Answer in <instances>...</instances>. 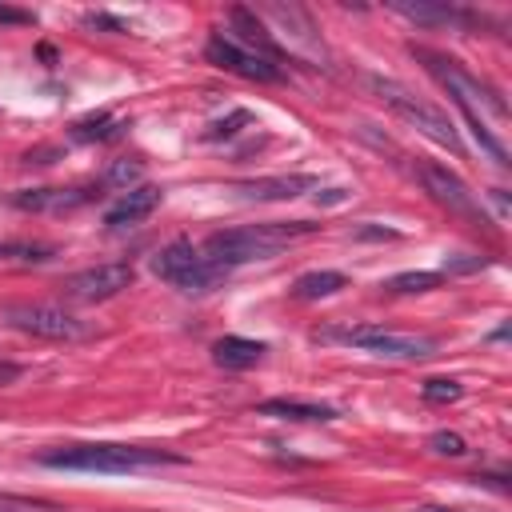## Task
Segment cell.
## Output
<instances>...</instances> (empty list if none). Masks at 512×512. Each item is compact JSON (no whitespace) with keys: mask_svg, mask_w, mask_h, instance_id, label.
Instances as JSON below:
<instances>
[{"mask_svg":"<svg viewBox=\"0 0 512 512\" xmlns=\"http://www.w3.org/2000/svg\"><path fill=\"white\" fill-rule=\"evenodd\" d=\"M248 120H252L248 112H232L228 120H220V124H212V128H208V140H220V136H232V132H236V124H248Z\"/></svg>","mask_w":512,"mask_h":512,"instance_id":"cb8c5ba5","label":"cell"},{"mask_svg":"<svg viewBox=\"0 0 512 512\" xmlns=\"http://www.w3.org/2000/svg\"><path fill=\"white\" fill-rule=\"evenodd\" d=\"M416 512H460V508H444V504H420Z\"/></svg>","mask_w":512,"mask_h":512,"instance_id":"f1b7e54d","label":"cell"},{"mask_svg":"<svg viewBox=\"0 0 512 512\" xmlns=\"http://www.w3.org/2000/svg\"><path fill=\"white\" fill-rule=\"evenodd\" d=\"M132 280H136L132 264H128V260H112V264H92V268H84V272L64 276L60 288H64V296H72V300H80V304H96V300L120 296Z\"/></svg>","mask_w":512,"mask_h":512,"instance_id":"ba28073f","label":"cell"},{"mask_svg":"<svg viewBox=\"0 0 512 512\" xmlns=\"http://www.w3.org/2000/svg\"><path fill=\"white\" fill-rule=\"evenodd\" d=\"M0 20H8V24H32V12H16V8H0Z\"/></svg>","mask_w":512,"mask_h":512,"instance_id":"83f0119b","label":"cell"},{"mask_svg":"<svg viewBox=\"0 0 512 512\" xmlns=\"http://www.w3.org/2000/svg\"><path fill=\"white\" fill-rule=\"evenodd\" d=\"M84 24H92V28H112V32H128L120 20H112V16H104V12H88Z\"/></svg>","mask_w":512,"mask_h":512,"instance_id":"484cf974","label":"cell"},{"mask_svg":"<svg viewBox=\"0 0 512 512\" xmlns=\"http://www.w3.org/2000/svg\"><path fill=\"white\" fill-rule=\"evenodd\" d=\"M124 128V120H116L112 112H96V116H84L72 124V140L88 144V140H116Z\"/></svg>","mask_w":512,"mask_h":512,"instance_id":"ac0fdd59","label":"cell"},{"mask_svg":"<svg viewBox=\"0 0 512 512\" xmlns=\"http://www.w3.org/2000/svg\"><path fill=\"white\" fill-rule=\"evenodd\" d=\"M324 340H344L352 348H364L372 356L384 360H428L436 356V340L432 336H416V332H392L380 324H356V328H324Z\"/></svg>","mask_w":512,"mask_h":512,"instance_id":"277c9868","label":"cell"},{"mask_svg":"<svg viewBox=\"0 0 512 512\" xmlns=\"http://www.w3.org/2000/svg\"><path fill=\"white\" fill-rule=\"evenodd\" d=\"M12 380H20V364L0 360V388H4V384H12Z\"/></svg>","mask_w":512,"mask_h":512,"instance_id":"4316f807","label":"cell"},{"mask_svg":"<svg viewBox=\"0 0 512 512\" xmlns=\"http://www.w3.org/2000/svg\"><path fill=\"white\" fill-rule=\"evenodd\" d=\"M416 172H420V180H424V192H428L436 204H444L452 216L472 220V224H488L484 212H480V204H476V196L468 192V184H464L452 168H444V164H436V160H420Z\"/></svg>","mask_w":512,"mask_h":512,"instance_id":"52a82bcc","label":"cell"},{"mask_svg":"<svg viewBox=\"0 0 512 512\" xmlns=\"http://www.w3.org/2000/svg\"><path fill=\"white\" fill-rule=\"evenodd\" d=\"M392 12H400V16L416 20V24H452V20H464L456 8H444V4H404V0H396Z\"/></svg>","mask_w":512,"mask_h":512,"instance_id":"d6986e66","label":"cell"},{"mask_svg":"<svg viewBox=\"0 0 512 512\" xmlns=\"http://www.w3.org/2000/svg\"><path fill=\"white\" fill-rule=\"evenodd\" d=\"M412 56H416V60H424V68H428V72L448 88V96H452V100H456V108L464 112V120H468L472 136L480 140V148H484L496 164H508V148L488 132V124H484V116H480V112L508 116V108H504L500 92H496L492 84H484L480 76H472L468 68H460L452 56H440V52H428V48H416V44H412Z\"/></svg>","mask_w":512,"mask_h":512,"instance_id":"6da1fadb","label":"cell"},{"mask_svg":"<svg viewBox=\"0 0 512 512\" xmlns=\"http://www.w3.org/2000/svg\"><path fill=\"white\" fill-rule=\"evenodd\" d=\"M260 416H276V420H296V424H328L336 420V408L328 404H308V400H288V396H272L256 404Z\"/></svg>","mask_w":512,"mask_h":512,"instance_id":"9a60e30c","label":"cell"},{"mask_svg":"<svg viewBox=\"0 0 512 512\" xmlns=\"http://www.w3.org/2000/svg\"><path fill=\"white\" fill-rule=\"evenodd\" d=\"M96 196V188H32V192H16L12 196V204L16 208H32V212H40V208H52V212H68V208H80V204H88Z\"/></svg>","mask_w":512,"mask_h":512,"instance_id":"5bb4252c","label":"cell"},{"mask_svg":"<svg viewBox=\"0 0 512 512\" xmlns=\"http://www.w3.org/2000/svg\"><path fill=\"white\" fill-rule=\"evenodd\" d=\"M320 224L312 220H268V224H248V228H228V232H212L204 240V260L216 268H236L248 260H268L280 248H288L292 240L312 236Z\"/></svg>","mask_w":512,"mask_h":512,"instance_id":"7a4b0ae2","label":"cell"},{"mask_svg":"<svg viewBox=\"0 0 512 512\" xmlns=\"http://www.w3.org/2000/svg\"><path fill=\"white\" fill-rule=\"evenodd\" d=\"M316 188V176L304 172H284V176H260V180H240L236 192L248 200H292L300 192Z\"/></svg>","mask_w":512,"mask_h":512,"instance_id":"7c38bea8","label":"cell"},{"mask_svg":"<svg viewBox=\"0 0 512 512\" xmlns=\"http://www.w3.org/2000/svg\"><path fill=\"white\" fill-rule=\"evenodd\" d=\"M140 172H144L140 160H120V164H112V168L104 172V184H124V192H128V184H132Z\"/></svg>","mask_w":512,"mask_h":512,"instance_id":"603a6c76","label":"cell"},{"mask_svg":"<svg viewBox=\"0 0 512 512\" xmlns=\"http://www.w3.org/2000/svg\"><path fill=\"white\" fill-rule=\"evenodd\" d=\"M420 396H424L428 404H452V400L464 396V384H460V380H448V376H432V380H424Z\"/></svg>","mask_w":512,"mask_h":512,"instance_id":"ffe728a7","label":"cell"},{"mask_svg":"<svg viewBox=\"0 0 512 512\" xmlns=\"http://www.w3.org/2000/svg\"><path fill=\"white\" fill-rule=\"evenodd\" d=\"M204 56H208L216 68L236 72V76H244V80H260V84H276V80H284L280 64H272V60H264V56H256V52H248V48H240V44H236L232 36H224V32L208 36Z\"/></svg>","mask_w":512,"mask_h":512,"instance_id":"30bf717a","label":"cell"},{"mask_svg":"<svg viewBox=\"0 0 512 512\" xmlns=\"http://www.w3.org/2000/svg\"><path fill=\"white\" fill-rule=\"evenodd\" d=\"M152 268H156V276H164L168 284H176L180 292H192V296H204V292H212L228 272L224 268H216V264H208L204 260V252L200 248H192V240H172L168 248H160L156 252V260H152Z\"/></svg>","mask_w":512,"mask_h":512,"instance_id":"5b68a950","label":"cell"},{"mask_svg":"<svg viewBox=\"0 0 512 512\" xmlns=\"http://www.w3.org/2000/svg\"><path fill=\"white\" fill-rule=\"evenodd\" d=\"M368 88H372V92H376L392 112H400L408 124H416L424 136H432L436 144H444V148L460 152V136H456V128L448 124V116H444V112H436L432 104L416 100L404 84H396V80H380V76H368Z\"/></svg>","mask_w":512,"mask_h":512,"instance_id":"8992f818","label":"cell"},{"mask_svg":"<svg viewBox=\"0 0 512 512\" xmlns=\"http://www.w3.org/2000/svg\"><path fill=\"white\" fill-rule=\"evenodd\" d=\"M160 196H164V188L160 184H136V188H128L108 212H104V224L108 228H124V224H140L144 216H152L156 208H160Z\"/></svg>","mask_w":512,"mask_h":512,"instance_id":"8fae6325","label":"cell"},{"mask_svg":"<svg viewBox=\"0 0 512 512\" xmlns=\"http://www.w3.org/2000/svg\"><path fill=\"white\" fill-rule=\"evenodd\" d=\"M4 320L40 340H80L88 332L76 316H68L64 308H52V304H12V308H4Z\"/></svg>","mask_w":512,"mask_h":512,"instance_id":"9c48e42d","label":"cell"},{"mask_svg":"<svg viewBox=\"0 0 512 512\" xmlns=\"http://www.w3.org/2000/svg\"><path fill=\"white\" fill-rule=\"evenodd\" d=\"M228 20L236 24V44H240V48H244V44H252V48H256V56H264V60L280 64L284 48H280V44L268 36V28L256 20V12H252V8H240V4H236V8L228 12Z\"/></svg>","mask_w":512,"mask_h":512,"instance_id":"4fadbf2b","label":"cell"},{"mask_svg":"<svg viewBox=\"0 0 512 512\" xmlns=\"http://www.w3.org/2000/svg\"><path fill=\"white\" fill-rule=\"evenodd\" d=\"M48 468H76V472H132V468H160L184 464L180 452L148 448V444H68L40 456Z\"/></svg>","mask_w":512,"mask_h":512,"instance_id":"3957f363","label":"cell"},{"mask_svg":"<svg viewBox=\"0 0 512 512\" xmlns=\"http://www.w3.org/2000/svg\"><path fill=\"white\" fill-rule=\"evenodd\" d=\"M428 448L440 452V456H464V452H468V444H464L460 432H432V436H428Z\"/></svg>","mask_w":512,"mask_h":512,"instance_id":"7402d4cb","label":"cell"},{"mask_svg":"<svg viewBox=\"0 0 512 512\" xmlns=\"http://www.w3.org/2000/svg\"><path fill=\"white\" fill-rule=\"evenodd\" d=\"M0 512H12V504H0Z\"/></svg>","mask_w":512,"mask_h":512,"instance_id":"f546056e","label":"cell"},{"mask_svg":"<svg viewBox=\"0 0 512 512\" xmlns=\"http://www.w3.org/2000/svg\"><path fill=\"white\" fill-rule=\"evenodd\" d=\"M340 288H348V276L344 272H332V268H320V272H304L292 284V296L296 300H320V296H332Z\"/></svg>","mask_w":512,"mask_h":512,"instance_id":"e0dca14e","label":"cell"},{"mask_svg":"<svg viewBox=\"0 0 512 512\" xmlns=\"http://www.w3.org/2000/svg\"><path fill=\"white\" fill-rule=\"evenodd\" d=\"M264 352H268V348H264L260 340H248V336H220V340L212 344V360H216L220 368H228V372H240V368L260 364Z\"/></svg>","mask_w":512,"mask_h":512,"instance_id":"2e32d148","label":"cell"},{"mask_svg":"<svg viewBox=\"0 0 512 512\" xmlns=\"http://www.w3.org/2000/svg\"><path fill=\"white\" fill-rule=\"evenodd\" d=\"M444 276L440 272H400V276H392L384 288L388 292H428V288H436Z\"/></svg>","mask_w":512,"mask_h":512,"instance_id":"44dd1931","label":"cell"},{"mask_svg":"<svg viewBox=\"0 0 512 512\" xmlns=\"http://www.w3.org/2000/svg\"><path fill=\"white\" fill-rule=\"evenodd\" d=\"M480 264H484V256H456V260H444L440 276H444V272H472V268H480Z\"/></svg>","mask_w":512,"mask_h":512,"instance_id":"d4e9b609","label":"cell"}]
</instances>
